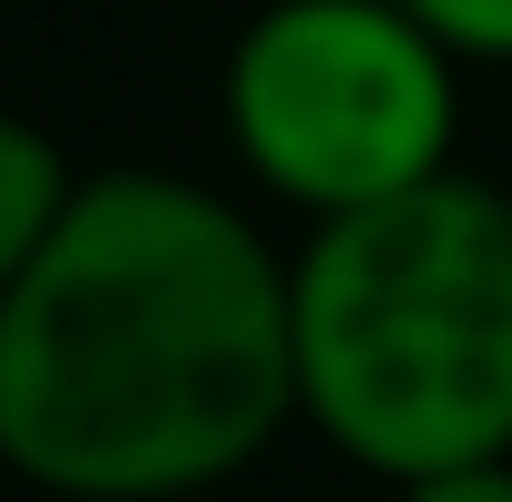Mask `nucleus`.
I'll return each instance as SVG.
<instances>
[{"instance_id":"1","label":"nucleus","mask_w":512,"mask_h":502,"mask_svg":"<svg viewBox=\"0 0 512 502\" xmlns=\"http://www.w3.org/2000/svg\"><path fill=\"white\" fill-rule=\"evenodd\" d=\"M286 424L296 256L197 178H79L0 286V463L60 502H188Z\"/></svg>"},{"instance_id":"2","label":"nucleus","mask_w":512,"mask_h":502,"mask_svg":"<svg viewBox=\"0 0 512 502\" xmlns=\"http://www.w3.org/2000/svg\"><path fill=\"white\" fill-rule=\"evenodd\" d=\"M296 414L384 483L512 453V197L434 168L296 247Z\"/></svg>"},{"instance_id":"3","label":"nucleus","mask_w":512,"mask_h":502,"mask_svg":"<svg viewBox=\"0 0 512 502\" xmlns=\"http://www.w3.org/2000/svg\"><path fill=\"white\" fill-rule=\"evenodd\" d=\"M247 178L306 217L453 168V50L404 0H266L217 79Z\"/></svg>"},{"instance_id":"4","label":"nucleus","mask_w":512,"mask_h":502,"mask_svg":"<svg viewBox=\"0 0 512 502\" xmlns=\"http://www.w3.org/2000/svg\"><path fill=\"white\" fill-rule=\"evenodd\" d=\"M69 158H60V138L40 119H20V109H0V286L40 256V237L60 227V207H69Z\"/></svg>"},{"instance_id":"5","label":"nucleus","mask_w":512,"mask_h":502,"mask_svg":"<svg viewBox=\"0 0 512 502\" xmlns=\"http://www.w3.org/2000/svg\"><path fill=\"white\" fill-rule=\"evenodd\" d=\"M453 60H512V0H404Z\"/></svg>"},{"instance_id":"6","label":"nucleus","mask_w":512,"mask_h":502,"mask_svg":"<svg viewBox=\"0 0 512 502\" xmlns=\"http://www.w3.org/2000/svg\"><path fill=\"white\" fill-rule=\"evenodd\" d=\"M394 502H512V453L444 463V473H414V483H394Z\"/></svg>"}]
</instances>
